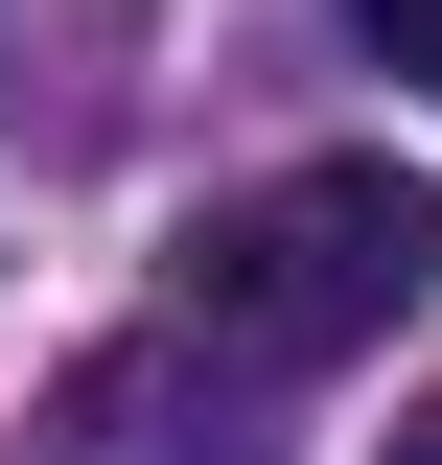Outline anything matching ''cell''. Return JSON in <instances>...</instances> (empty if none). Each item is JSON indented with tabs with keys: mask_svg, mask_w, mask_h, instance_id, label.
<instances>
[{
	"mask_svg": "<svg viewBox=\"0 0 442 465\" xmlns=\"http://www.w3.org/2000/svg\"><path fill=\"white\" fill-rule=\"evenodd\" d=\"M419 280H442V210L396 163H279V186H233V210H186V256H164V302L233 372H349Z\"/></svg>",
	"mask_w": 442,
	"mask_h": 465,
	"instance_id": "obj_1",
	"label": "cell"
},
{
	"mask_svg": "<svg viewBox=\"0 0 442 465\" xmlns=\"http://www.w3.org/2000/svg\"><path fill=\"white\" fill-rule=\"evenodd\" d=\"M47 419H70V465H279V442H256V396L210 372V326H164V349H94Z\"/></svg>",
	"mask_w": 442,
	"mask_h": 465,
	"instance_id": "obj_2",
	"label": "cell"
},
{
	"mask_svg": "<svg viewBox=\"0 0 442 465\" xmlns=\"http://www.w3.org/2000/svg\"><path fill=\"white\" fill-rule=\"evenodd\" d=\"M349 47H373L396 94H442V0H349Z\"/></svg>",
	"mask_w": 442,
	"mask_h": 465,
	"instance_id": "obj_3",
	"label": "cell"
},
{
	"mask_svg": "<svg viewBox=\"0 0 442 465\" xmlns=\"http://www.w3.org/2000/svg\"><path fill=\"white\" fill-rule=\"evenodd\" d=\"M373 465H442V396H419V419H396V442H373Z\"/></svg>",
	"mask_w": 442,
	"mask_h": 465,
	"instance_id": "obj_4",
	"label": "cell"
}]
</instances>
